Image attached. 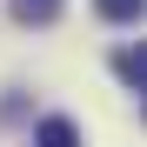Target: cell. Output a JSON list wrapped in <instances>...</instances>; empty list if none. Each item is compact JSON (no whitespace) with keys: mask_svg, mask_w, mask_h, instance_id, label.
<instances>
[{"mask_svg":"<svg viewBox=\"0 0 147 147\" xmlns=\"http://www.w3.org/2000/svg\"><path fill=\"white\" fill-rule=\"evenodd\" d=\"M34 147H80V127H74L67 114H47L34 127Z\"/></svg>","mask_w":147,"mask_h":147,"instance_id":"6da1fadb","label":"cell"},{"mask_svg":"<svg viewBox=\"0 0 147 147\" xmlns=\"http://www.w3.org/2000/svg\"><path fill=\"white\" fill-rule=\"evenodd\" d=\"M54 13H60V0H13V20H34V27L54 20Z\"/></svg>","mask_w":147,"mask_h":147,"instance_id":"7a4b0ae2","label":"cell"},{"mask_svg":"<svg viewBox=\"0 0 147 147\" xmlns=\"http://www.w3.org/2000/svg\"><path fill=\"white\" fill-rule=\"evenodd\" d=\"M114 67H120V80H127V87H134V94H140V87H147V60H140V54H120V60H114Z\"/></svg>","mask_w":147,"mask_h":147,"instance_id":"3957f363","label":"cell"},{"mask_svg":"<svg viewBox=\"0 0 147 147\" xmlns=\"http://www.w3.org/2000/svg\"><path fill=\"white\" fill-rule=\"evenodd\" d=\"M94 7H100L107 20H134V13H140V0H94Z\"/></svg>","mask_w":147,"mask_h":147,"instance_id":"277c9868","label":"cell"}]
</instances>
